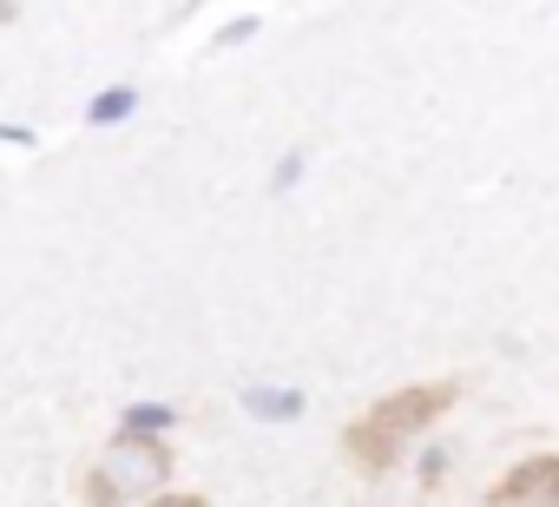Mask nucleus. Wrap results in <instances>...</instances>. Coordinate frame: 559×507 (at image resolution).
I'll use <instances>...</instances> for the list:
<instances>
[{
	"label": "nucleus",
	"mask_w": 559,
	"mask_h": 507,
	"mask_svg": "<svg viewBox=\"0 0 559 507\" xmlns=\"http://www.w3.org/2000/svg\"><path fill=\"white\" fill-rule=\"evenodd\" d=\"M165 468H171V461H165V448H158V441H145V435H139V441H112V448H106V461H99V494H106L99 507L152 494V487L165 481Z\"/></svg>",
	"instance_id": "obj_1"
},
{
	"label": "nucleus",
	"mask_w": 559,
	"mask_h": 507,
	"mask_svg": "<svg viewBox=\"0 0 559 507\" xmlns=\"http://www.w3.org/2000/svg\"><path fill=\"white\" fill-rule=\"evenodd\" d=\"M500 500H526V507H559V461H526L520 474H507Z\"/></svg>",
	"instance_id": "obj_2"
},
{
	"label": "nucleus",
	"mask_w": 559,
	"mask_h": 507,
	"mask_svg": "<svg viewBox=\"0 0 559 507\" xmlns=\"http://www.w3.org/2000/svg\"><path fill=\"white\" fill-rule=\"evenodd\" d=\"M243 409L263 415V422H290V415H304V396H297V389H250Z\"/></svg>",
	"instance_id": "obj_3"
},
{
	"label": "nucleus",
	"mask_w": 559,
	"mask_h": 507,
	"mask_svg": "<svg viewBox=\"0 0 559 507\" xmlns=\"http://www.w3.org/2000/svg\"><path fill=\"white\" fill-rule=\"evenodd\" d=\"M132 106H139V93H132V86H112V93H99V99L86 106V119H93V126H119Z\"/></svg>",
	"instance_id": "obj_4"
},
{
	"label": "nucleus",
	"mask_w": 559,
	"mask_h": 507,
	"mask_svg": "<svg viewBox=\"0 0 559 507\" xmlns=\"http://www.w3.org/2000/svg\"><path fill=\"white\" fill-rule=\"evenodd\" d=\"M165 422H171V409H132V415H126V428H132V435H158Z\"/></svg>",
	"instance_id": "obj_5"
},
{
	"label": "nucleus",
	"mask_w": 559,
	"mask_h": 507,
	"mask_svg": "<svg viewBox=\"0 0 559 507\" xmlns=\"http://www.w3.org/2000/svg\"><path fill=\"white\" fill-rule=\"evenodd\" d=\"M158 507H198V500H158Z\"/></svg>",
	"instance_id": "obj_6"
},
{
	"label": "nucleus",
	"mask_w": 559,
	"mask_h": 507,
	"mask_svg": "<svg viewBox=\"0 0 559 507\" xmlns=\"http://www.w3.org/2000/svg\"><path fill=\"white\" fill-rule=\"evenodd\" d=\"M8 14H14V8H8V0H0V21H8Z\"/></svg>",
	"instance_id": "obj_7"
}]
</instances>
